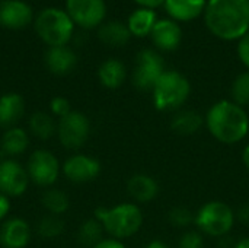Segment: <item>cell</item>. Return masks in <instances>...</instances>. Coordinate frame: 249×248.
<instances>
[{
    "label": "cell",
    "instance_id": "obj_1",
    "mask_svg": "<svg viewBox=\"0 0 249 248\" xmlns=\"http://www.w3.org/2000/svg\"><path fill=\"white\" fill-rule=\"evenodd\" d=\"M204 127L216 142L235 146L249 136V113L232 99H219L206 111Z\"/></svg>",
    "mask_w": 249,
    "mask_h": 248
},
{
    "label": "cell",
    "instance_id": "obj_2",
    "mask_svg": "<svg viewBox=\"0 0 249 248\" xmlns=\"http://www.w3.org/2000/svg\"><path fill=\"white\" fill-rule=\"evenodd\" d=\"M207 29L223 41H239L249 31V0H209Z\"/></svg>",
    "mask_w": 249,
    "mask_h": 248
},
{
    "label": "cell",
    "instance_id": "obj_3",
    "mask_svg": "<svg viewBox=\"0 0 249 248\" xmlns=\"http://www.w3.org/2000/svg\"><path fill=\"white\" fill-rule=\"evenodd\" d=\"M93 218L102 224L105 234L121 241L137 235L144 225V213L140 205L134 202H123L111 208H98Z\"/></svg>",
    "mask_w": 249,
    "mask_h": 248
},
{
    "label": "cell",
    "instance_id": "obj_4",
    "mask_svg": "<svg viewBox=\"0 0 249 248\" xmlns=\"http://www.w3.org/2000/svg\"><path fill=\"white\" fill-rule=\"evenodd\" d=\"M191 82L178 70H166L150 91L152 105L159 113L174 114L185 107L191 96Z\"/></svg>",
    "mask_w": 249,
    "mask_h": 248
},
{
    "label": "cell",
    "instance_id": "obj_5",
    "mask_svg": "<svg viewBox=\"0 0 249 248\" xmlns=\"http://www.w3.org/2000/svg\"><path fill=\"white\" fill-rule=\"evenodd\" d=\"M236 224L235 209L223 200H209L196 210L194 227L206 238H226Z\"/></svg>",
    "mask_w": 249,
    "mask_h": 248
},
{
    "label": "cell",
    "instance_id": "obj_6",
    "mask_svg": "<svg viewBox=\"0 0 249 248\" xmlns=\"http://www.w3.org/2000/svg\"><path fill=\"white\" fill-rule=\"evenodd\" d=\"M35 31L47 45L63 47L71 39L74 23L66 10L47 7L35 18Z\"/></svg>",
    "mask_w": 249,
    "mask_h": 248
},
{
    "label": "cell",
    "instance_id": "obj_7",
    "mask_svg": "<svg viewBox=\"0 0 249 248\" xmlns=\"http://www.w3.org/2000/svg\"><path fill=\"white\" fill-rule=\"evenodd\" d=\"M165 72V60L159 51L153 48H143L136 56L131 82L139 91L150 92Z\"/></svg>",
    "mask_w": 249,
    "mask_h": 248
},
{
    "label": "cell",
    "instance_id": "obj_8",
    "mask_svg": "<svg viewBox=\"0 0 249 248\" xmlns=\"http://www.w3.org/2000/svg\"><path fill=\"white\" fill-rule=\"evenodd\" d=\"M57 134L60 143L66 149L76 151L82 148L90 134V121L80 111H70L60 118L57 126Z\"/></svg>",
    "mask_w": 249,
    "mask_h": 248
},
{
    "label": "cell",
    "instance_id": "obj_9",
    "mask_svg": "<svg viewBox=\"0 0 249 248\" xmlns=\"http://www.w3.org/2000/svg\"><path fill=\"white\" fill-rule=\"evenodd\" d=\"M29 180L41 187H51L60 175V162L54 153L45 149L35 151L28 161Z\"/></svg>",
    "mask_w": 249,
    "mask_h": 248
},
{
    "label": "cell",
    "instance_id": "obj_10",
    "mask_svg": "<svg viewBox=\"0 0 249 248\" xmlns=\"http://www.w3.org/2000/svg\"><path fill=\"white\" fill-rule=\"evenodd\" d=\"M66 12L73 23L90 29L104 22L107 6L104 0H66Z\"/></svg>",
    "mask_w": 249,
    "mask_h": 248
},
{
    "label": "cell",
    "instance_id": "obj_11",
    "mask_svg": "<svg viewBox=\"0 0 249 248\" xmlns=\"http://www.w3.org/2000/svg\"><path fill=\"white\" fill-rule=\"evenodd\" d=\"M102 171L101 162L89 155L76 153L71 155L63 164V174L64 177L76 184H85L96 180Z\"/></svg>",
    "mask_w": 249,
    "mask_h": 248
},
{
    "label": "cell",
    "instance_id": "obj_12",
    "mask_svg": "<svg viewBox=\"0 0 249 248\" xmlns=\"http://www.w3.org/2000/svg\"><path fill=\"white\" fill-rule=\"evenodd\" d=\"M29 184L28 171L15 159L0 162V193L7 197L22 196Z\"/></svg>",
    "mask_w": 249,
    "mask_h": 248
},
{
    "label": "cell",
    "instance_id": "obj_13",
    "mask_svg": "<svg viewBox=\"0 0 249 248\" xmlns=\"http://www.w3.org/2000/svg\"><path fill=\"white\" fill-rule=\"evenodd\" d=\"M127 193L131 202L137 205H149L158 199L160 193V186L153 175L146 172H137L128 178Z\"/></svg>",
    "mask_w": 249,
    "mask_h": 248
},
{
    "label": "cell",
    "instance_id": "obj_14",
    "mask_svg": "<svg viewBox=\"0 0 249 248\" xmlns=\"http://www.w3.org/2000/svg\"><path fill=\"white\" fill-rule=\"evenodd\" d=\"M150 38L159 51H174L181 45L182 29L172 19H158L150 32Z\"/></svg>",
    "mask_w": 249,
    "mask_h": 248
},
{
    "label": "cell",
    "instance_id": "obj_15",
    "mask_svg": "<svg viewBox=\"0 0 249 248\" xmlns=\"http://www.w3.org/2000/svg\"><path fill=\"white\" fill-rule=\"evenodd\" d=\"M32 20V9L22 0L0 1V25L7 29H20Z\"/></svg>",
    "mask_w": 249,
    "mask_h": 248
},
{
    "label": "cell",
    "instance_id": "obj_16",
    "mask_svg": "<svg viewBox=\"0 0 249 248\" xmlns=\"http://www.w3.org/2000/svg\"><path fill=\"white\" fill-rule=\"evenodd\" d=\"M31 241V228L25 219H7L0 228V246L3 248H25Z\"/></svg>",
    "mask_w": 249,
    "mask_h": 248
},
{
    "label": "cell",
    "instance_id": "obj_17",
    "mask_svg": "<svg viewBox=\"0 0 249 248\" xmlns=\"http://www.w3.org/2000/svg\"><path fill=\"white\" fill-rule=\"evenodd\" d=\"M171 130L178 136H194L204 127V115L191 108H182L171 115Z\"/></svg>",
    "mask_w": 249,
    "mask_h": 248
},
{
    "label": "cell",
    "instance_id": "obj_18",
    "mask_svg": "<svg viewBox=\"0 0 249 248\" xmlns=\"http://www.w3.org/2000/svg\"><path fill=\"white\" fill-rule=\"evenodd\" d=\"M44 61L47 69L58 76H64L70 73L77 63V57L71 48L67 45L63 47H50L44 56Z\"/></svg>",
    "mask_w": 249,
    "mask_h": 248
},
{
    "label": "cell",
    "instance_id": "obj_19",
    "mask_svg": "<svg viewBox=\"0 0 249 248\" xmlns=\"http://www.w3.org/2000/svg\"><path fill=\"white\" fill-rule=\"evenodd\" d=\"M166 13L175 22H190L204 13L206 0H165Z\"/></svg>",
    "mask_w": 249,
    "mask_h": 248
},
{
    "label": "cell",
    "instance_id": "obj_20",
    "mask_svg": "<svg viewBox=\"0 0 249 248\" xmlns=\"http://www.w3.org/2000/svg\"><path fill=\"white\" fill-rule=\"evenodd\" d=\"M25 113V101L16 92L0 96V127L10 129L22 118Z\"/></svg>",
    "mask_w": 249,
    "mask_h": 248
},
{
    "label": "cell",
    "instance_id": "obj_21",
    "mask_svg": "<svg viewBox=\"0 0 249 248\" xmlns=\"http://www.w3.org/2000/svg\"><path fill=\"white\" fill-rule=\"evenodd\" d=\"M98 79L107 89H118L127 79V69L118 58L105 60L98 69Z\"/></svg>",
    "mask_w": 249,
    "mask_h": 248
},
{
    "label": "cell",
    "instance_id": "obj_22",
    "mask_svg": "<svg viewBox=\"0 0 249 248\" xmlns=\"http://www.w3.org/2000/svg\"><path fill=\"white\" fill-rule=\"evenodd\" d=\"M156 22H158V15L153 9L140 7L128 16L127 26H128L131 35L143 38V37L150 35Z\"/></svg>",
    "mask_w": 249,
    "mask_h": 248
},
{
    "label": "cell",
    "instance_id": "obj_23",
    "mask_svg": "<svg viewBox=\"0 0 249 248\" xmlns=\"http://www.w3.org/2000/svg\"><path fill=\"white\" fill-rule=\"evenodd\" d=\"M29 146V136L20 127H10L4 132L0 143V151L7 156H19Z\"/></svg>",
    "mask_w": 249,
    "mask_h": 248
},
{
    "label": "cell",
    "instance_id": "obj_24",
    "mask_svg": "<svg viewBox=\"0 0 249 248\" xmlns=\"http://www.w3.org/2000/svg\"><path fill=\"white\" fill-rule=\"evenodd\" d=\"M98 37L108 47H124L130 41L131 32L127 25L112 20V22L104 23L99 28Z\"/></svg>",
    "mask_w": 249,
    "mask_h": 248
},
{
    "label": "cell",
    "instance_id": "obj_25",
    "mask_svg": "<svg viewBox=\"0 0 249 248\" xmlns=\"http://www.w3.org/2000/svg\"><path fill=\"white\" fill-rule=\"evenodd\" d=\"M29 130L38 139L45 140V139H50L57 132V126H55L54 118L50 114L44 111H36L29 118Z\"/></svg>",
    "mask_w": 249,
    "mask_h": 248
},
{
    "label": "cell",
    "instance_id": "obj_26",
    "mask_svg": "<svg viewBox=\"0 0 249 248\" xmlns=\"http://www.w3.org/2000/svg\"><path fill=\"white\" fill-rule=\"evenodd\" d=\"M104 227L102 224L96 219V218H89L86 221L82 222V225L79 227V232H77V238L80 241V244L86 246V247H95L99 241L104 240Z\"/></svg>",
    "mask_w": 249,
    "mask_h": 248
},
{
    "label": "cell",
    "instance_id": "obj_27",
    "mask_svg": "<svg viewBox=\"0 0 249 248\" xmlns=\"http://www.w3.org/2000/svg\"><path fill=\"white\" fill-rule=\"evenodd\" d=\"M42 205L51 215L60 216L69 210L70 200L64 191L57 189H50L42 194Z\"/></svg>",
    "mask_w": 249,
    "mask_h": 248
},
{
    "label": "cell",
    "instance_id": "obj_28",
    "mask_svg": "<svg viewBox=\"0 0 249 248\" xmlns=\"http://www.w3.org/2000/svg\"><path fill=\"white\" fill-rule=\"evenodd\" d=\"M231 99L238 105L249 107V70L239 73L231 86Z\"/></svg>",
    "mask_w": 249,
    "mask_h": 248
},
{
    "label": "cell",
    "instance_id": "obj_29",
    "mask_svg": "<svg viewBox=\"0 0 249 248\" xmlns=\"http://www.w3.org/2000/svg\"><path fill=\"white\" fill-rule=\"evenodd\" d=\"M194 218L196 212L187 206H174L168 212V221L177 229H190L191 225H194Z\"/></svg>",
    "mask_w": 249,
    "mask_h": 248
},
{
    "label": "cell",
    "instance_id": "obj_30",
    "mask_svg": "<svg viewBox=\"0 0 249 248\" xmlns=\"http://www.w3.org/2000/svg\"><path fill=\"white\" fill-rule=\"evenodd\" d=\"M63 231L64 222L55 215L45 216L38 224V234L44 238H57L63 234Z\"/></svg>",
    "mask_w": 249,
    "mask_h": 248
},
{
    "label": "cell",
    "instance_id": "obj_31",
    "mask_svg": "<svg viewBox=\"0 0 249 248\" xmlns=\"http://www.w3.org/2000/svg\"><path fill=\"white\" fill-rule=\"evenodd\" d=\"M177 248H206V237L197 229H187L178 238Z\"/></svg>",
    "mask_w": 249,
    "mask_h": 248
},
{
    "label": "cell",
    "instance_id": "obj_32",
    "mask_svg": "<svg viewBox=\"0 0 249 248\" xmlns=\"http://www.w3.org/2000/svg\"><path fill=\"white\" fill-rule=\"evenodd\" d=\"M50 110L54 115L63 118L64 115H67L70 111H71V107H70V102L67 98L64 96H54L50 102Z\"/></svg>",
    "mask_w": 249,
    "mask_h": 248
},
{
    "label": "cell",
    "instance_id": "obj_33",
    "mask_svg": "<svg viewBox=\"0 0 249 248\" xmlns=\"http://www.w3.org/2000/svg\"><path fill=\"white\" fill-rule=\"evenodd\" d=\"M238 57L241 63L249 70V31L238 42Z\"/></svg>",
    "mask_w": 249,
    "mask_h": 248
},
{
    "label": "cell",
    "instance_id": "obj_34",
    "mask_svg": "<svg viewBox=\"0 0 249 248\" xmlns=\"http://www.w3.org/2000/svg\"><path fill=\"white\" fill-rule=\"evenodd\" d=\"M236 222L244 227H249V203L241 205L236 210Z\"/></svg>",
    "mask_w": 249,
    "mask_h": 248
},
{
    "label": "cell",
    "instance_id": "obj_35",
    "mask_svg": "<svg viewBox=\"0 0 249 248\" xmlns=\"http://www.w3.org/2000/svg\"><path fill=\"white\" fill-rule=\"evenodd\" d=\"M92 248H127V246L121 240L108 237V238H104L102 241H99L95 247Z\"/></svg>",
    "mask_w": 249,
    "mask_h": 248
},
{
    "label": "cell",
    "instance_id": "obj_36",
    "mask_svg": "<svg viewBox=\"0 0 249 248\" xmlns=\"http://www.w3.org/2000/svg\"><path fill=\"white\" fill-rule=\"evenodd\" d=\"M10 208H12V205H10L9 197L0 193V221L7 216V213L10 212Z\"/></svg>",
    "mask_w": 249,
    "mask_h": 248
},
{
    "label": "cell",
    "instance_id": "obj_37",
    "mask_svg": "<svg viewBox=\"0 0 249 248\" xmlns=\"http://www.w3.org/2000/svg\"><path fill=\"white\" fill-rule=\"evenodd\" d=\"M139 6L146 7V9H155L160 4L165 3V0H134Z\"/></svg>",
    "mask_w": 249,
    "mask_h": 248
},
{
    "label": "cell",
    "instance_id": "obj_38",
    "mask_svg": "<svg viewBox=\"0 0 249 248\" xmlns=\"http://www.w3.org/2000/svg\"><path fill=\"white\" fill-rule=\"evenodd\" d=\"M143 248H172L166 241L163 240H159V238H155V240H150L149 243H146V246Z\"/></svg>",
    "mask_w": 249,
    "mask_h": 248
},
{
    "label": "cell",
    "instance_id": "obj_39",
    "mask_svg": "<svg viewBox=\"0 0 249 248\" xmlns=\"http://www.w3.org/2000/svg\"><path fill=\"white\" fill-rule=\"evenodd\" d=\"M241 159H242V164L244 167L249 171V142L245 143V146L242 148V152H241Z\"/></svg>",
    "mask_w": 249,
    "mask_h": 248
},
{
    "label": "cell",
    "instance_id": "obj_40",
    "mask_svg": "<svg viewBox=\"0 0 249 248\" xmlns=\"http://www.w3.org/2000/svg\"><path fill=\"white\" fill-rule=\"evenodd\" d=\"M231 248H249V237L239 238L238 241H235Z\"/></svg>",
    "mask_w": 249,
    "mask_h": 248
}]
</instances>
